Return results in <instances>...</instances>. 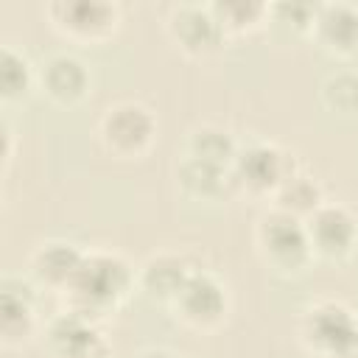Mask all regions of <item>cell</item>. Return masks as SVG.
Segmentation results:
<instances>
[{
    "instance_id": "cell-1",
    "label": "cell",
    "mask_w": 358,
    "mask_h": 358,
    "mask_svg": "<svg viewBox=\"0 0 358 358\" xmlns=\"http://www.w3.org/2000/svg\"><path fill=\"white\" fill-rule=\"evenodd\" d=\"M131 285V271L117 255H84L67 291L73 294L76 313H95L115 305Z\"/></svg>"
},
{
    "instance_id": "cell-2",
    "label": "cell",
    "mask_w": 358,
    "mask_h": 358,
    "mask_svg": "<svg viewBox=\"0 0 358 358\" xmlns=\"http://www.w3.org/2000/svg\"><path fill=\"white\" fill-rule=\"evenodd\" d=\"M302 336L322 358H358V322L338 302H319L305 313Z\"/></svg>"
},
{
    "instance_id": "cell-3",
    "label": "cell",
    "mask_w": 358,
    "mask_h": 358,
    "mask_svg": "<svg viewBox=\"0 0 358 358\" xmlns=\"http://www.w3.org/2000/svg\"><path fill=\"white\" fill-rule=\"evenodd\" d=\"M257 241H260L263 252L268 255V260L282 266V268L302 266L308 260V252H310L305 224L296 215H288L282 210H274V213L260 218Z\"/></svg>"
},
{
    "instance_id": "cell-4",
    "label": "cell",
    "mask_w": 358,
    "mask_h": 358,
    "mask_svg": "<svg viewBox=\"0 0 358 358\" xmlns=\"http://www.w3.org/2000/svg\"><path fill=\"white\" fill-rule=\"evenodd\" d=\"M101 134L115 154L134 157L148 148L154 137V117L140 103H117L103 115Z\"/></svg>"
},
{
    "instance_id": "cell-5",
    "label": "cell",
    "mask_w": 358,
    "mask_h": 358,
    "mask_svg": "<svg viewBox=\"0 0 358 358\" xmlns=\"http://www.w3.org/2000/svg\"><path fill=\"white\" fill-rule=\"evenodd\" d=\"M308 241L310 249L327 255V257H341L352 249L355 238H358V227L355 218L341 207V204H319L308 224Z\"/></svg>"
},
{
    "instance_id": "cell-6",
    "label": "cell",
    "mask_w": 358,
    "mask_h": 358,
    "mask_svg": "<svg viewBox=\"0 0 358 358\" xmlns=\"http://www.w3.org/2000/svg\"><path fill=\"white\" fill-rule=\"evenodd\" d=\"M173 302H176L179 313L187 322H193V324H213V322H218L224 316L227 294H224L221 282L213 274L190 271Z\"/></svg>"
},
{
    "instance_id": "cell-7",
    "label": "cell",
    "mask_w": 358,
    "mask_h": 358,
    "mask_svg": "<svg viewBox=\"0 0 358 358\" xmlns=\"http://www.w3.org/2000/svg\"><path fill=\"white\" fill-rule=\"evenodd\" d=\"M232 173H235V182L246 185L249 190H277L288 179L285 154L266 143L249 145L238 151L232 162Z\"/></svg>"
},
{
    "instance_id": "cell-8",
    "label": "cell",
    "mask_w": 358,
    "mask_h": 358,
    "mask_svg": "<svg viewBox=\"0 0 358 358\" xmlns=\"http://www.w3.org/2000/svg\"><path fill=\"white\" fill-rule=\"evenodd\" d=\"M171 31L182 42V48L190 50V53H207V50L218 48L221 34H224V28L215 20V14L210 8H199V6L176 8Z\"/></svg>"
},
{
    "instance_id": "cell-9",
    "label": "cell",
    "mask_w": 358,
    "mask_h": 358,
    "mask_svg": "<svg viewBox=\"0 0 358 358\" xmlns=\"http://www.w3.org/2000/svg\"><path fill=\"white\" fill-rule=\"evenodd\" d=\"M50 344L62 358H98L103 350L98 330L87 322L84 313H67L59 316L50 324Z\"/></svg>"
},
{
    "instance_id": "cell-10",
    "label": "cell",
    "mask_w": 358,
    "mask_h": 358,
    "mask_svg": "<svg viewBox=\"0 0 358 358\" xmlns=\"http://www.w3.org/2000/svg\"><path fill=\"white\" fill-rule=\"evenodd\" d=\"M50 14L62 28L78 36H101L115 25L117 8L98 0H76V3H53Z\"/></svg>"
},
{
    "instance_id": "cell-11",
    "label": "cell",
    "mask_w": 358,
    "mask_h": 358,
    "mask_svg": "<svg viewBox=\"0 0 358 358\" xmlns=\"http://www.w3.org/2000/svg\"><path fill=\"white\" fill-rule=\"evenodd\" d=\"M87 70L84 64L76 59V56H67V53H59V56H50L45 62V70H42V84L48 90V95L59 103H73L84 95L87 90Z\"/></svg>"
},
{
    "instance_id": "cell-12",
    "label": "cell",
    "mask_w": 358,
    "mask_h": 358,
    "mask_svg": "<svg viewBox=\"0 0 358 358\" xmlns=\"http://www.w3.org/2000/svg\"><path fill=\"white\" fill-rule=\"evenodd\" d=\"M179 179L185 185L187 193L199 196V199H218L227 196L229 185H235V173L224 165H213L207 159L199 157H185V162L179 165Z\"/></svg>"
},
{
    "instance_id": "cell-13",
    "label": "cell",
    "mask_w": 358,
    "mask_h": 358,
    "mask_svg": "<svg viewBox=\"0 0 358 358\" xmlns=\"http://www.w3.org/2000/svg\"><path fill=\"white\" fill-rule=\"evenodd\" d=\"M316 28L322 42H327V48L333 50L350 53L358 48V11L352 6H322L316 14Z\"/></svg>"
},
{
    "instance_id": "cell-14",
    "label": "cell",
    "mask_w": 358,
    "mask_h": 358,
    "mask_svg": "<svg viewBox=\"0 0 358 358\" xmlns=\"http://www.w3.org/2000/svg\"><path fill=\"white\" fill-rule=\"evenodd\" d=\"M84 255L76 252L70 243H45L36 255H34V274L48 282V285H70V280L76 277L78 266H81Z\"/></svg>"
},
{
    "instance_id": "cell-15",
    "label": "cell",
    "mask_w": 358,
    "mask_h": 358,
    "mask_svg": "<svg viewBox=\"0 0 358 358\" xmlns=\"http://www.w3.org/2000/svg\"><path fill=\"white\" fill-rule=\"evenodd\" d=\"M187 268L179 257H154L143 266V288L151 294V296H159V299H176L182 282L187 280Z\"/></svg>"
},
{
    "instance_id": "cell-16",
    "label": "cell",
    "mask_w": 358,
    "mask_h": 358,
    "mask_svg": "<svg viewBox=\"0 0 358 358\" xmlns=\"http://www.w3.org/2000/svg\"><path fill=\"white\" fill-rule=\"evenodd\" d=\"M190 157L207 159L213 165L232 168V162L238 157V145L229 137V131L215 129V126H204V129L193 131V137H190Z\"/></svg>"
},
{
    "instance_id": "cell-17",
    "label": "cell",
    "mask_w": 358,
    "mask_h": 358,
    "mask_svg": "<svg viewBox=\"0 0 358 358\" xmlns=\"http://www.w3.org/2000/svg\"><path fill=\"white\" fill-rule=\"evenodd\" d=\"M319 204H322L319 185L308 176H288L277 187V210H282L288 215H296V218L310 215Z\"/></svg>"
},
{
    "instance_id": "cell-18",
    "label": "cell",
    "mask_w": 358,
    "mask_h": 358,
    "mask_svg": "<svg viewBox=\"0 0 358 358\" xmlns=\"http://www.w3.org/2000/svg\"><path fill=\"white\" fill-rule=\"evenodd\" d=\"M31 319H34V308H31V296L25 294V288H14V282H6L3 291V333L6 338L22 336L31 330Z\"/></svg>"
},
{
    "instance_id": "cell-19",
    "label": "cell",
    "mask_w": 358,
    "mask_h": 358,
    "mask_svg": "<svg viewBox=\"0 0 358 358\" xmlns=\"http://www.w3.org/2000/svg\"><path fill=\"white\" fill-rule=\"evenodd\" d=\"M322 101L336 112H355L358 109V76L352 73H333L322 84Z\"/></svg>"
},
{
    "instance_id": "cell-20",
    "label": "cell",
    "mask_w": 358,
    "mask_h": 358,
    "mask_svg": "<svg viewBox=\"0 0 358 358\" xmlns=\"http://www.w3.org/2000/svg\"><path fill=\"white\" fill-rule=\"evenodd\" d=\"M31 84V64L25 56H20L17 50L11 48H3V56H0V87H3V95L6 98H14V95H22Z\"/></svg>"
},
{
    "instance_id": "cell-21",
    "label": "cell",
    "mask_w": 358,
    "mask_h": 358,
    "mask_svg": "<svg viewBox=\"0 0 358 358\" xmlns=\"http://www.w3.org/2000/svg\"><path fill=\"white\" fill-rule=\"evenodd\" d=\"M210 11L221 22V28H243L263 14V6L260 3H215L210 6Z\"/></svg>"
},
{
    "instance_id": "cell-22",
    "label": "cell",
    "mask_w": 358,
    "mask_h": 358,
    "mask_svg": "<svg viewBox=\"0 0 358 358\" xmlns=\"http://www.w3.org/2000/svg\"><path fill=\"white\" fill-rule=\"evenodd\" d=\"M274 11L280 14V20H282V22L294 20V25H299V28L310 22V14H316V11H313L310 6H305V3H291V6H288V3H282V6H277Z\"/></svg>"
},
{
    "instance_id": "cell-23",
    "label": "cell",
    "mask_w": 358,
    "mask_h": 358,
    "mask_svg": "<svg viewBox=\"0 0 358 358\" xmlns=\"http://www.w3.org/2000/svg\"><path fill=\"white\" fill-rule=\"evenodd\" d=\"M140 358H176V355L168 352V350H145Z\"/></svg>"
}]
</instances>
